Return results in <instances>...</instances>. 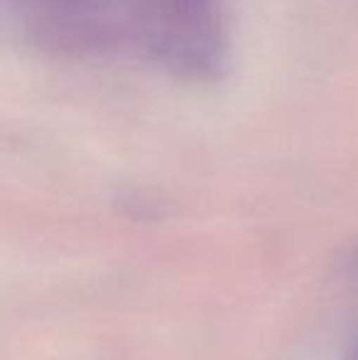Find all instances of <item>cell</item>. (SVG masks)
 <instances>
[{
	"label": "cell",
	"mask_w": 358,
	"mask_h": 360,
	"mask_svg": "<svg viewBox=\"0 0 358 360\" xmlns=\"http://www.w3.org/2000/svg\"><path fill=\"white\" fill-rule=\"evenodd\" d=\"M356 270H358V252H356Z\"/></svg>",
	"instance_id": "obj_1"
}]
</instances>
